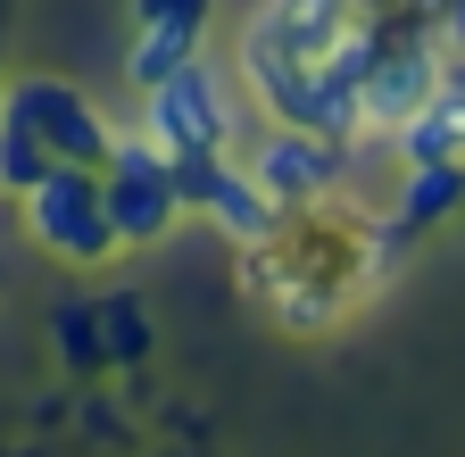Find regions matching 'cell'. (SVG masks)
Instances as JSON below:
<instances>
[{"label": "cell", "mask_w": 465, "mask_h": 457, "mask_svg": "<svg viewBox=\"0 0 465 457\" xmlns=\"http://www.w3.org/2000/svg\"><path fill=\"white\" fill-rule=\"evenodd\" d=\"M100 200H108V224H116V250H150L183 224V200H174V166L125 125L100 166Z\"/></svg>", "instance_id": "5"}, {"label": "cell", "mask_w": 465, "mask_h": 457, "mask_svg": "<svg viewBox=\"0 0 465 457\" xmlns=\"http://www.w3.org/2000/svg\"><path fill=\"white\" fill-rule=\"evenodd\" d=\"M50 350H58V358H75L84 374H108V358H100V316H92V308H58Z\"/></svg>", "instance_id": "10"}, {"label": "cell", "mask_w": 465, "mask_h": 457, "mask_svg": "<svg viewBox=\"0 0 465 457\" xmlns=\"http://www.w3.org/2000/svg\"><path fill=\"white\" fill-rule=\"evenodd\" d=\"M0 108L50 150V158H67V166H108V150H116V125L108 108L92 100V92H75L67 75H9L0 84Z\"/></svg>", "instance_id": "4"}, {"label": "cell", "mask_w": 465, "mask_h": 457, "mask_svg": "<svg viewBox=\"0 0 465 457\" xmlns=\"http://www.w3.org/2000/svg\"><path fill=\"white\" fill-rule=\"evenodd\" d=\"M92 316H100V358L108 366H142L150 358V308L142 300H92Z\"/></svg>", "instance_id": "8"}, {"label": "cell", "mask_w": 465, "mask_h": 457, "mask_svg": "<svg viewBox=\"0 0 465 457\" xmlns=\"http://www.w3.org/2000/svg\"><path fill=\"white\" fill-rule=\"evenodd\" d=\"M232 158L258 175V192H266L274 208H324V200L349 184V142L274 125V117H250V134L232 142Z\"/></svg>", "instance_id": "3"}, {"label": "cell", "mask_w": 465, "mask_h": 457, "mask_svg": "<svg viewBox=\"0 0 465 457\" xmlns=\"http://www.w3.org/2000/svg\"><path fill=\"white\" fill-rule=\"evenodd\" d=\"M208 17L216 0H134V25H125V84H158L166 67H183L192 50H208Z\"/></svg>", "instance_id": "6"}, {"label": "cell", "mask_w": 465, "mask_h": 457, "mask_svg": "<svg viewBox=\"0 0 465 457\" xmlns=\"http://www.w3.org/2000/svg\"><path fill=\"white\" fill-rule=\"evenodd\" d=\"M391 158L407 166V158H440V166H465V75L449 67L424 100H416V117H407L399 134H391Z\"/></svg>", "instance_id": "7"}, {"label": "cell", "mask_w": 465, "mask_h": 457, "mask_svg": "<svg viewBox=\"0 0 465 457\" xmlns=\"http://www.w3.org/2000/svg\"><path fill=\"white\" fill-rule=\"evenodd\" d=\"M142 100V117H134V134L158 150V158H200V150H232L250 134V92H242V75H232V59H208V50H192L183 67H166L158 84H142L134 92Z\"/></svg>", "instance_id": "1"}, {"label": "cell", "mask_w": 465, "mask_h": 457, "mask_svg": "<svg viewBox=\"0 0 465 457\" xmlns=\"http://www.w3.org/2000/svg\"><path fill=\"white\" fill-rule=\"evenodd\" d=\"M0 17H9V0H0Z\"/></svg>", "instance_id": "11"}, {"label": "cell", "mask_w": 465, "mask_h": 457, "mask_svg": "<svg viewBox=\"0 0 465 457\" xmlns=\"http://www.w3.org/2000/svg\"><path fill=\"white\" fill-rule=\"evenodd\" d=\"M50 166H58V158H50V150H42V142L9 117V108H0V200H17L25 184H42Z\"/></svg>", "instance_id": "9"}, {"label": "cell", "mask_w": 465, "mask_h": 457, "mask_svg": "<svg viewBox=\"0 0 465 457\" xmlns=\"http://www.w3.org/2000/svg\"><path fill=\"white\" fill-rule=\"evenodd\" d=\"M17 224L34 233V250L67 258V266L116 258V224H108V200H100V166H67V158H58L42 184L17 192Z\"/></svg>", "instance_id": "2"}]
</instances>
